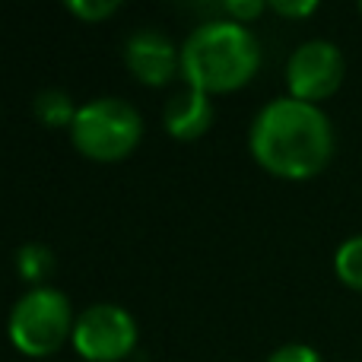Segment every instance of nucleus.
Wrapping results in <instances>:
<instances>
[{
	"mask_svg": "<svg viewBox=\"0 0 362 362\" xmlns=\"http://www.w3.org/2000/svg\"><path fill=\"white\" fill-rule=\"evenodd\" d=\"M124 64L140 83L163 86L181 70V48L159 29H137L124 45Z\"/></svg>",
	"mask_w": 362,
	"mask_h": 362,
	"instance_id": "0eeeda50",
	"label": "nucleus"
},
{
	"mask_svg": "<svg viewBox=\"0 0 362 362\" xmlns=\"http://www.w3.org/2000/svg\"><path fill=\"white\" fill-rule=\"evenodd\" d=\"M144 137V118L124 99L102 95L89 99L76 108V118L70 124V140L86 159L95 163H118L131 156Z\"/></svg>",
	"mask_w": 362,
	"mask_h": 362,
	"instance_id": "7ed1b4c3",
	"label": "nucleus"
},
{
	"mask_svg": "<svg viewBox=\"0 0 362 362\" xmlns=\"http://www.w3.org/2000/svg\"><path fill=\"white\" fill-rule=\"evenodd\" d=\"M35 118L48 127H70L76 118V105L64 89H45L35 95Z\"/></svg>",
	"mask_w": 362,
	"mask_h": 362,
	"instance_id": "1a4fd4ad",
	"label": "nucleus"
},
{
	"mask_svg": "<svg viewBox=\"0 0 362 362\" xmlns=\"http://www.w3.org/2000/svg\"><path fill=\"white\" fill-rule=\"evenodd\" d=\"M267 362H325V359H321V353L308 344H286V346L270 353Z\"/></svg>",
	"mask_w": 362,
	"mask_h": 362,
	"instance_id": "f8f14e48",
	"label": "nucleus"
},
{
	"mask_svg": "<svg viewBox=\"0 0 362 362\" xmlns=\"http://www.w3.org/2000/svg\"><path fill=\"white\" fill-rule=\"evenodd\" d=\"M261 67V45L248 25L206 19L181 45V76L200 93H232Z\"/></svg>",
	"mask_w": 362,
	"mask_h": 362,
	"instance_id": "f03ea898",
	"label": "nucleus"
},
{
	"mask_svg": "<svg viewBox=\"0 0 362 362\" xmlns=\"http://www.w3.org/2000/svg\"><path fill=\"white\" fill-rule=\"evenodd\" d=\"M134 346H137V321L127 308L99 302L76 315L74 350L86 362H121L131 356Z\"/></svg>",
	"mask_w": 362,
	"mask_h": 362,
	"instance_id": "39448f33",
	"label": "nucleus"
},
{
	"mask_svg": "<svg viewBox=\"0 0 362 362\" xmlns=\"http://www.w3.org/2000/svg\"><path fill=\"white\" fill-rule=\"evenodd\" d=\"M344 54L334 42L327 38H312L302 42L299 48L289 54L286 64V83H289V95L299 102H312L318 105L321 99L334 95L344 83Z\"/></svg>",
	"mask_w": 362,
	"mask_h": 362,
	"instance_id": "423d86ee",
	"label": "nucleus"
},
{
	"mask_svg": "<svg viewBox=\"0 0 362 362\" xmlns=\"http://www.w3.org/2000/svg\"><path fill=\"white\" fill-rule=\"evenodd\" d=\"M74 308L70 299L54 286H35L19 296L10 312V340L25 356H51L67 340H74Z\"/></svg>",
	"mask_w": 362,
	"mask_h": 362,
	"instance_id": "20e7f679",
	"label": "nucleus"
},
{
	"mask_svg": "<svg viewBox=\"0 0 362 362\" xmlns=\"http://www.w3.org/2000/svg\"><path fill=\"white\" fill-rule=\"evenodd\" d=\"M248 144L270 175L305 181L331 163L334 131L318 105L283 95L255 115Z\"/></svg>",
	"mask_w": 362,
	"mask_h": 362,
	"instance_id": "f257e3e1",
	"label": "nucleus"
},
{
	"mask_svg": "<svg viewBox=\"0 0 362 362\" xmlns=\"http://www.w3.org/2000/svg\"><path fill=\"white\" fill-rule=\"evenodd\" d=\"M334 270L346 286L362 293V235H353L340 245L334 255Z\"/></svg>",
	"mask_w": 362,
	"mask_h": 362,
	"instance_id": "9d476101",
	"label": "nucleus"
},
{
	"mask_svg": "<svg viewBox=\"0 0 362 362\" xmlns=\"http://www.w3.org/2000/svg\"><path fill=\"white\" fill-rule=\"evenodd\" d=\"M163 124L172 137L178 140H197L200 134L210 131L213 124V102L206 93L200 89L187 86L175 93L169 102H165V112H163Z\"/></svg>",
	"mask_w": 362,
	"mask_h": 362,
	"instance_id": "6e6552de",
	"label": "nucleus"
},
{
	"mask_svg": "<svg viewBox=\"0 0 362 362\" xmlns=\"http://www.w3.org/2000/svg\"><path fill=\"white\" fill-rule=\"evenodd\" d=\"M267 10V6L261 4V0H229V4H223V13L226 19H232V23H248V19L261 16V13Z\"/></svg>",
	"mask_w": 362,
	"mask_h": 362,
	"instance_id": "ddd939ff",
	"label": "nucleus"
},
{
	"mask_svg": "<svg viewBox=\"0 0 362 362\" xmlns=\"http://www.w3.org/2000/svg\"><path fill=\"white\" fill-rule=\"evenodd\" d=\"M67 10L80 19L99 23V19H108L112 13H118L121 4L118 0H67Z\"/></svg>",
	"mask_w": 362,
	"mask_h": 362,
	"instance_id": "9b49d317",
	"label": "nucleus"
},
{
	"mask_svg": "<svg viewBox=\"0 0 362 362\" xmlns=\"http://www.w3.org/2000/svg\"><path fill=\"white\" fill-rule=\"evenodd\" d=\"M274 13H280V16H308V13L318 10V4L315 0H299V4H289V0H274Z\"/></svg>",
	"mask_w": 362,
	"mask_h": 362,
	"instance_id": "4468645a",
	"label": "nucleus"
},
{
	"mask_svg": "<svg viewBox=\"0 0 362 362\" xmlns=\"http://www.w3.org/2000/svg\"><path fill=\"white\" fill-rule=\"evenodd\" d=\"M359 13H362V4H359Z\"/></svg>",
	"mask_w": 362,
	"mask_h": 362,
	"instance_id": "2eb2a0df",
	"label": "nucleus"
}]
</instances>
